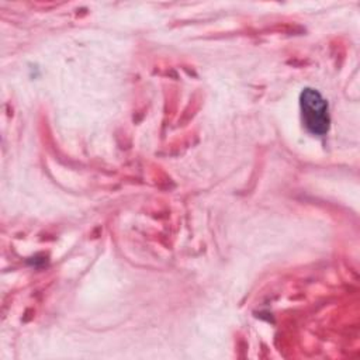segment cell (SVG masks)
I'll list each match as a JSON object with an SVG mask.
<instances>
[{
  "label": "cell",
  "instance_id": "cell-1",
  "mask_svg": "<svg viewBox=\"0 0 360 360\" xmlns=\"http://www.w3.org/2000/svg\"><path fill=\"white\" fill-rule=\"evenodd\" d=\"M300 105L305 127L318 135H323L329 129V112L328 103L315 89L307 87L300 96Z\"/></svg>",
  "mask_w": 360,
  "mask_h": 360
}]
</instances>
